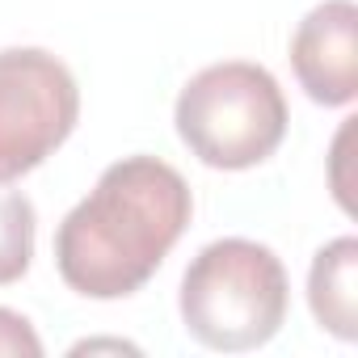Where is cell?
<instances>
[{
  "instance_id": "1",
  "label": "cell",
  "mask_w": 358,
  "mask_h": 358,
  "mask_svg": "<svg viewBox=\"0 0 358 358\" xmlns=\"http://www.w3.org/2000/svg\"><path fill=\"white\" fill-rule=\"evenodd\" d=\"M190 215V186L173 164L122 156L97 177L89 199L64 215L55 232L59 278L85 299L135 295L182 241Z\"/></svg>"
},
{
  "instance_id": "2",
  "label": "cell",
  "mask_w": 358,
  "mask_h": 358,
  "mask_svg": "<svg viewBox=\"0 0 358 358\" xmlns=\"http://www.w3.org/2000/svg\"><path fill=\"white\" fill-rule=\"evenodd\" d=\"M291 287L274 249L228 236L207 245L182 278V320L186 333L224 354H245L266 345L287 320Z\"/></svg>"
},
{
  "instance_id": "3",
  "label": "cell",
  "mask_w": 358,
  "mask_h": 358,
  "mask_svg": "<svg viewBox=\"0 0 358 358\" xmlns=\"http://www.w3.org/2000/svg\"><path fill=\"white\" fill-rule=\"evenodd\" d=\"M182 143L211 169H253L287 135V97L262 64L228 59L186 80L173 110Z\"/></svg>"
},
{
  "instance_id": "4",
  "label": "cell",
  "mask_w": 358,
  "mask_h": 358,
  "mask_svg": "<svg viewBox=\"0 0 358 358\" xmlns=\"http://www.w3.org/2000/svg\"><path fill=\"white\" fill-rule=\"evenodd\" d=\"M80 89L64 59L43 47L0 51V182L38 169L76 127Z\"/></svg>"
},
{
  "instance_id": "5",
  "label": "cell",
  "mask_w": 358,
  "mask_h": 358,
  "mask_svg": "<svg viewBox=\"0 0 358 358\" xmlns=\"http://www.w3.org/2000/svg\"><path fill=\"white\" fill-rule=\"evenodd\" d=\"M291 68L299 89L316 106H350L358 93V5L354 0H324L316 5L295 38Z\"/></svg>"
},
{
  "instance_id": "6",
  "label": "cell",
  "mask_w": 358,
  "mask_h": 358,
  "mask_svg": "<svg viewBox=\"0 0 358 358\" xmlns=\"http://www.w3.org/2000/svg\"><path fill=\"white\" fill-rule=\"evenodd\" d=\"M358 241L354 236H337L333 245H324L312 262L308 274V303L320 329H329L341 341L358 337Z\"/></svg>"
},
{
  "instance_id": "7",
  "label": "cell",
  "mask_w": 358,
  "mask_h": 358,
  "mask_svg": "<svg viewBox=\"0 0 358 358\" xmlns=\"http://www.w3.org/2000/svg\"><path fill=\"white\" fill-rule=\"evenodd\" d=\"M34 203L0 182V287L17 282L34 257Z\"/></svg>"
},
{
  "instance_id": "8",
  "label": "cell",
  "mask_w": 358,
  "mask_h": 358,
  "mask_svg": "<svg viewBox=\"0 0 358 358\" xmlns=\"http://www.w3.org/2000/svg\"><path fill=\"white\" fill-rule=\"evenodd\" d=\"M0 354L5 358H43V341L22 312L0 308Z\"/></svg>"
}]
</instances>
